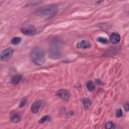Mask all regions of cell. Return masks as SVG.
<instances>
[{"instance_id":"obj_1","label":"cell","mask_w":129,"mask_h":129,"mask_svg":"<svg viewBox=\"0 0 129 129\" xmlns=\"http://www.w3.org/2000/svg\"><path fill=\"white\" fill-rule=\"evenodd\" d=\"M30 57L33 62L37 66H41L45 62V54L41 48L36 47L33 49L30 52Z\"/></svg>"},{"instance_id":"obj_2","label":"cell","mask_w":129,"mask_h":129,"mask_svg":"<svg viewBox=\"0 0 129 129\" xmlns=\"http://www.w3.org/2000/svg\"><path fill=\"white\" fill-rule=\"evenodd\" d=\"M58 8L55 5H49L37 9L35 13L37 15H47L56 13Z\"/></svg>"},{"instance_id":"obj_3","label":"cell","mask_w":129,"mask_h":129,"mask_svg":"<svg viewBox=\"0 0 129 129\" xmlns=\"http://www.w3.org/2000/svg\"><path fill=\"white\" fill-rule=\"evenodd\" d=\"M21 31L23 34L29 36H32L36 34L37 30L36 28L32 25H26L22 27Z\"/></svg>"},{"instance_id":"obj_4","label":"cell","mask_w":129,"mask_h":129,"mask_svg":"<svg viewBox=\"0 0 129 129\" xmlns=\"http://www.w3.org/2000/svg\"><path fill=\"white\" fill-rule=\"evenodd\" d=\"M14 49L11 47H8L2 51L0 54V58L2 61H7L10 59L14 53Z\"/></svg>"},{"instance_id":"obj_5","label":"cell","mask_w":129,"mask_h":129,"mask_svg":"<svg viewBox=\"0 0 129 129\" xmlns=\"http://www.w3.org/2000/svg\"><path fill=\"white\" fill-rule=\"evenodd\" d=\"M56 95L64 100H67L70 97V93L67 90L60 89L56 92Z\"/></svg>"},{"instance_id":"obj_6","label":"cell","mask_w":129,"mask_h":129,"mask_svg":"<svg viewBox=\"0 0 129 129\" xmlns=\"http://www.w3.org/2000/svg\"><path fill=\"white\" fill-rule=\"evenodd\" d=\"M42 103V101L41 100H38L37 101H35L32 105L31 107V112L34 113H37L41 106Z\"/></svg>"},{"instance_id":"obj_7","label":"cell","mask_w":129,"mask_h":129,"mask_svg":"<svg viewBox=\"0 0 129 129\" xmlns=\"http://www.w3.org/2000/svg\"><path fill=\"white\" fill-rule=\"evenodd\" d=\"M10 120L14 123H17L21 120V115L16 111H13L10 113Z\"/></svg>"},{"instance_id":"obj_8","label":"cell","mask_w":129,"mask_h":129,"mask_svg":"<svg viewBox=\"0 0 129 129\" xmlns=\"http://www.w3.org/2000/svg\"><path fill=\"white\" fill-rule=\"evenodd\" d=\"M77 47L79 49H87L91 47V44L88 41L83 40L77 44Z\"/></svg>"},{"instance_id":"obj_9","label":"cell","mask_w":129,"mask_h":129,"mask_svg":"<svg viewBox=\"0 0 129 129\" xmlns=\"http://www.w3.org/2000/svg\"><path fill=\"white\" fill-rule=\"evenodd\" d=\"M120 41V36L118 33H112L110 36V41L113 44H117Z\"/></svg>"},{"instance_id":"obj_10","label":"cell","mask_w":129,"mask_h":129,"mask_svg":"<svg viewBox=\"0 0 129 129\" xmlns=\"http://www.w3.org/2000/svg\"><path fill=\"white\" fill-rule=\"evenodd\" d=\"M22 76L20 75H16L13 76L11 79V82L13 84L16 85L18 84L22 79Z\"/></svg>"},{"instance_id":"obj_11","label":"cell","mask_w":129,"mask_h":129,"mask_svg":"<svg viewBox=\"0 0 129 129\" xmlns=\"http://www.w3.org/2000/svg\"><path fill=\"white\" fill-rule=\"evenodd\" d=\"M81 101L83 104L84 107L85 109H88L90 107L91 105V102L89 99L85 98L82 99Z\"/></svg>"},{"instance_id":"obj_12","label":"cell","mask_w":129,"mask_h":129,"mask_svg":"<svg viewBox=\"0 0 129 129\" xmlns=\"http://www.w3.org/2000/svg\"><path fill=\"white\" fill-rule=\"evenodd\" d=\"M87 89L89 91H93L95 89V86L92 81H89L86 84Z\"/></svg>"},{"instance_id":"obj_13","label":"cell","mask_w":129,"mask_h":129,"mask_svg":"<svg viewBox=\"0 0 129 129\" xmlns=\"http://www.w3.org/2000/svg\"><path fill=\"white\" fill-rule=\"evenodd\" d=\"M22 41V38L19 37H15L11 39V43L14 45H17L19 44Z\"/></svg>"},{"instance_id":"obj_14","label":"cell","mask_w":129,"mask_h":129,"mask_svg":"<svg viewBox=\"0 0 129 129\" xmlns=\"http://www.w3.org/2000/svg\"><path fill=\"white\" fill-rule=\"evenodd\" d=\"M105 127L107 129H110V128H114L115 127V125L114 123L111 122L109 121L107 122L105 125Z\"/></svg>"},{"instance_id":"obj_15","label":"cell","mask_w":129,"mask_h":129,"mask_svg":"<svg viewBox=\"0 0 129 129\" xmlns=\"http://www.w3.org/2000/svg\"><path fill=\"white\" fill-rule=\"evenodd\" d=\"M97 41L103 44H106L108 43V40L107 39L104 38V37H99L97 38Z\"/></svg>"},{"instance_id":"obj_16","label":"cell","mask_w":129,"mask_h":129,"mask_svg":"<svg viewBox=\"0 0 129 129\" xmlns=\"http://www.w3.org/2000/svg\"><path fill=\"white\" fill-rule=\"evenodd\" d=\"M50 120V117L48 115H45L44 116H43L39 120V122L40 123H43L44 122H45L47 120Z\"/></svg>"},{"instance_id":"obj_17","label":"cell","mask_w":129,"mask_h":129,"mask_svg":"<svg viewBox=\"0 0 129 129\" xmlns=\"http://www.w3.org/2000/svg\"><path fill=\"white\" fill-rule=\"evenodd\" d=\"M122 116V111L121 109L118 108L116 111V116L117 118H120Z\"/></svg>"},{"instance_id":"obj_18","label":"cell","mask_w":129,"mask_h":129,"mask_svg":"<svg viewBox=\"0 0 129 129\" xmlns=\"http://www.w3.org/2000/svg\"><path fill=\"white\" fill-rule=\"evenodd\" d=\"M27 100L26 98H23L20 101V102L19 103V107L21 108V107H23V106H24L26 105V103H27Z\"/></svg>"},{"instance_id":"obj_19","label":"cell","mask_w":129,"mask_h":129,"mask_svg":"<svg viewBox=\"0 0 129 129\" xmlns=\"http://www.w3.org/2000/svg\"><path fill=\"white\" fill-rule=\"evenodd\" d=\"M123 107L124 108V109L128 111V109H129V106H128V103L127 102H125L124 103V105H123Z\"/></svg>"},{"instance_id":"obj_20","label":"cell","mask_w":129,"mask_h":129,"mask_svg":"<svg viewBox=\"0 0 129 129\" xmlns=\"http://www.w3.org/2000/svg\"><path fill=\"white\" fill-rule=\"evenodd\" d=\"M96 83L98 84V85H100L101 83H102V82L99 80V79H97V80H96Z\"/></svg>"}]
</instances>
